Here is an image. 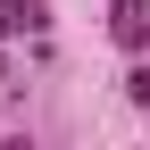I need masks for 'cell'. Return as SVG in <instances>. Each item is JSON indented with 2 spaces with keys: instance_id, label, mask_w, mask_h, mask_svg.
Returning a JSON list of instances; mask_svg holds the SVG:
<instances>
[{
  "instance_id": "cell-1",
  "label": "cell",
  "mask_w": 150,
  "mask_h": 150,
  "mask_svg": "<svg viewBox=\"0 0 150 150\" xmlns=\"http://www.w3.org/2000/svg\"><path fill=\"white\" fill-rule=\"evenodd\" d=\"M108 42L117 50H150V0H108Z\"/></svg>"
},
{
  "instance_id": "cell-2",
  "label": "cell",
  "mask_w": 150,
  "mask_h": 150,
  "mask_svg": "<svg viewBox=\"0 0 150 150\" xmlns=\"http://www.w3.org/2000/svg\"><path fill=\"white\" fill-rule=\"evenodd\" d=\"M17 33H50V0H0V42Z\"/></svg>"
},
{
  "instance_id": "cell-3",
  "label": "cell",
  "mask_w": 150,
  "mask_h": 150,
  "mask_svg": "<svg viewBox=\"0 0 150 150\" xmlns=\"http://www.w3.org/2000/svg\"><path fill=\"white\" fill-rule=\"evenodd\" d=\"M125 100H134V108H150V59H142L134 75H125Z\"/></svg>"
},
{
  "instance_id": "cell-4",
  "label": "cell",
  "mask_w": 150,
  "mask_h": 150,
  "mask_svg": "<svg viewBox=\"0 0 150 150\" xmlns=\"http://www.w3.org/2000/svg\"><path fill=\"white\" fill-rule=\"evenodd\" d=\"M0 83H8V59H0Z\"/></svg>"
}]
</instances>
